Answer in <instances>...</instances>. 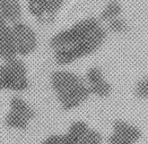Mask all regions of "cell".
Instances as JSON below:
<instances>
[{
  "instance_id": "obj_10",
  "label": "cell",
  "mask_w": 148,
  "mask_h": 144,
  "mask_svg": "<svg viewBox=\"0 0 148 144\" xmlns=\"http://www.w3.org/2000/svg\"><path fill=\"white\" fill-rule=\"evenodd\" d=\"M17 57L12 29L7 23L0 26V58L8 61Z\"/></svg>"
},
{
  "instance_id": "obj_2",
  "label": "cell",
  "mask_w": 148,
  "mask_h": 144,
  "mask_svg": "<svg viewBox=\"0 0 148 144\" xmlns=\"http://www.w3.org/2000/svg\"><path fill=\"white\" fill-rule=\"evenodd\" d=\"M50 82L58 103L65 111H71L79 107L91 96L84 80L70 71L53 72Z\"/></svg>"
},
{
  "instance_id": "obj_16",
  "label": "cell",
  "mask_w": 148,
  "mask_h": 144,
  "mask_svg": "<svg viewBox=\"0 0 148 144\" xmlns=\"http://www.w3.org/2000/svg\"><path fill=\"white\" fill-rule=\"evenodd\" d=\"M5 23H6V22H5V20L4 19V17L1 15V14H0V26H1L2 24H5Z\"/></svg>"
},
{
  "instance_id": "obj_13",
  "label": "cell",
  "mask_w": 148,
  "mask_h": 144,
  "mask_svg": "<svg viewBox=\"0 0 148 144\" xmlns=\"http://www.w3.org/2000/svg\"><path fill=\"white\" fill-rule=\"evenodd\" d=\"M106 31L113 33H126L128 31V25L124 19L118 17L107 22Z\"/></svg>"
},
{
  "instance_id": "obj_6",
  "label": "cell",
  "mask_w": 148,
  "mask_h": 144,
  "mask_svg": "<svg viewBox=\"0 0 148 144\" xmlns=\"http://www.w3.org/2000/svg\"><path fill=\"white\" fill-rule=\"evenodd\" d=\"M73 144H102L101 133L83 120L73 121L65 132Z\"/></svg>"
},
{
  "instance_id": "obj_5",
  "label": "cell",
  "mask_w": 148,
  "mask_h": 144,
  "mask_svg": "<svg viewBox=\"0 0 148 144\" xmlns=\"http://www.w3.org/2000/svg\"><path fill=\"white\" fill-rule=\"evenodd\" d=\"M14 35L17 56H25L32 54L37 48V35L28 24L22 22L13 23L11 27Z\"/></svg>"
},
{
  "instance_id": "obj_9",
  "label": "cell",
  "mask_w": 148,
  "mask_h": 144,
  "mask_svg": "<svg viewBox=\"0 0 148 144\" xmlns=\"http://www.w3.org/2000/svg\"><path fill=\"white\" fill-rule=\"evenodd\" d=\"M86 85L91 93L98 98H104L110 95L112 88L110 82L105 79L102 71L97 66L88 69L85 74Z\"/></svg>"
},
{
  "instance_id": "obj_7",
  "label": "cell",
  "mask_w": 148,
  "mask_h": 144,
  "mask_svg": "<svg viewBox=\"0 0 148 144\" xmlns=\"http://www.w3.org/2000/svg\"><path fill=\"white\" fill-rule=\"evenodd\" d=\"M142 138L137 126L125 120L118 119L112 124V131L108 137L109 144H136Z\"/></svg>"
},
{
  "instance_id": "obj_8",
  "label": "cell",
  "mask_w": 148,
  "mask_h": 144,
  "mask_svg": "<svg viewBox=\"0 0 148 144\" xmlns=\"http://www.w3.org/2000/svg\"><path fill=\"white\" fill-rule=\"evenodd\" d=\"M30 14L41 23H49L55 19L65 0H27Z\"/></svg>"
},
{
  "instance_id": "obj_14",
  "label": "cell",
  "mask_w": 148,
  "mask_h": 144,
  "mask_svg": "<svg viewBox=\"0 0 148 144\" xmlns=\"http://www.w3.org/2000/svg\"><path fill=\"white\" fill-rule=\"evenodd\" d=\"M134 94L141 100L148 99V75L137 82L134 89Z\"/></svg>"
},
{
  "instance_id": "obj_4",
  "label": "cell",
  "mask_w": 148,
  "mask_h": 144,
  "mask_svg": "<svg viewBox=\"0 0 148 144\" xmlns=\"http://www.w3.org/2000/svg\"><path fill=\"white\" fill-rule=\"evenodd\" d=\"M35 110L23 98L14 96L9 101V109L4 118V124L9 130L25 131L35 118Z\"/></svg>"
},
{
  "instance_id": "obj_12",
  "label": "cell",
  "mask_w": 148,
  "mask_h": 144,
  "mask_svg": "<svg viewBox=\"0 0 148 144\" xmlns=\"http://www.w3.org/2000/svg\"><path fill=\"white\" fill-rule=\"evenodd\" d=\"M121 12H122V7L121 5L117 0H111L110 1L105 7L103 8L100 14L99 21L101 22H109L118 17H120Z\"/></svg>"
},
{
  "instance_id": "obj_1",
  "label": "cell",
  "mask_w": 148,
  "mask_h": 144,
  "mask_svg": "<svg viewBox=\"0 0 148 144\" xmlns=\"http://www.w3.org/2000/svg\"><path fill=\"white\" fill-rule=\"evenodd\" d=\"M106 37L107 31L99 19L90 17L58 32L51 38L49 46L54 51L55 62L67 65L94 53Z\"/></svg>"
},
{
  "instance_id": "obj_3",
  "label": "cell",
  "mask_w": 148,
  "mask_h": 144,
  "mask_svg": "<svg viewBox=\"0 0 148 144\" xmlns=\"http://www.w3.org/2000/svg\"><path fill=\"white\" fill-rule=\"evenodd\" d=\"M28 87L27 68L22 60L16 57L0 65V91L23 92Z\"/></svg>"
},
{
  "instance_id": "obj_15",
  "label": "cell",
  "mask_w": 148,
  "mask_h": 144,
  "mask_svg": "<svg viewBox=\"0 0 148 144\" xmlns=\"http://www.w3.org/2000/svg\"><path fill=\"white\" fill-rule=\"evenodd\" d=\"M40 144H73L68 140L64 133H53L49 134L45 139H43Z\"/></svg>"
},
{
  "instance_id": "obj_11",
  "label": "cell",
  "mask_w": 148,
  "mask_h": 144,
  "mask_svg": "<svg viewBox=\"0 0 148 144\" xmlns=\"http://www.w3.org/2000/svg\"><path fill=\"white\" fill-rule=\"evenodd\" d=\"M0 14L5 22L15 23L22 16V7L19 0H0Z\"/></svg>"
}]
</instances>
